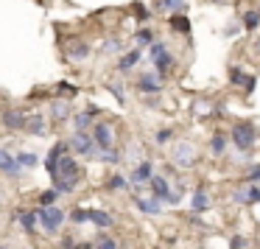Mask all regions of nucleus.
I'll use <instances>...</instances> for the list:
<instances>
[{
	"instance_id": "obj_12",
	"label": "nucleus",
	"mask_w": 260,
	"mask_h": 249,
	"mask_svg": "<svg viewBox=\"0 0 260 249\" xmlns=\"http://www.w3.org/2000/svg\"><path fill=\"white\" fill-rule=\"evenodd\" d=\"M0 171L6 176H20V165L14 160V154L9 148H0Z\"/></svg>"
},
{
	"instance_id": "obj_45",
	"label": "nucleus",
	"mask_w": 260,
	"mask_h": 249,
	"mask_svg": "<svg viewBox=\"0 0 260 249\" xmlns=\"http://www.w3.org/2000/svg\"><path fill=\"white\" fill-rule=\"evenodd\" d=\"M62 249H68V246H62Z\"/></svg>"
},
{
	"instance_id": "obj_21",
	"label": "nucleus",
	"mask_w": 260,
	"mask_h": 249,
	"mask_svg": "<svg viewBox=\"0 0 260 249\" xmlns=\"http://www.w3.org/2000/svg\"><path fill=\"white\" fill-rule=\"evenodd\" d=\"M17 221L23 224L25 232H34L37 224H40V219H37V210H20V213H17Z\"/></svg>"
},
{
	"instance_id": "obj_23",
	"label": "nucleus",
	"mask_w": 260,
	"mask_h": 249,
	"mask_svg": "<svg viewBox=\"0 0 260 249\" xmlns=\"http://www.w3.org/2000/svg\"><path fill=\"white\" fill-rule=\"evenodd\" d=\"M140 62H143V51H140V48H135V51H129L126 56L118 59V68L120 70H129V68H135V65H140Z\"/></svg>"
},
{
	"instance_id": "obj_5",
	"label": "nucleus",
	"mask_w": 260,
	"mask_h": 249,
	"mask_svg": "<svg viewBox=\"0 0 260 249\" xmlns=\"http://www.w3.org/2000/svg\"><path fill=\"white\" fill-rule=\"evenodd\" d=\"M37 219H40V227L45 232H56L59 227H62V221H64V210L56 207V204H51V207L37 210Z\"/></svg>"
},
{
	"instance_id": "obj_35",
	"label": "nucleus",
	"mask_w": 260,
	"mask_h": 249,
	"mask_svg": "<svg viewBox=\"0 0 260 249\" xmlns=\"http://www.w3.org/2000/svg\"><path fill=\"white\" fill-rule=\"evenodd\" d=\"M135 17L140 20V23H146V20L151 17V12H148V9L143 6V3H135Z\"/></svg>"
},
{
	"instance_id": "obj_28",
	"label": "nucleus",
	"mask_w": 260,
	"mask_h": 249,
	"mask_svg": "<svg viewBox=\"0 0 260 249\" xmlns=\"http://www.w3.org/2000/svg\"><path fill=\"white\" fill-rule=\"evenodd\" d=\"M243 25H246V31H257V25H260V14H257V9H249V12L243 14Z\"/></svg>"
},
{
	"instance_id": "obj_8",
	"label": "nucleus",
	"mask_w": 260,
	"mask_h": 249,
	"mask_svg": "<svg viewBox=\"0 0 260 249\" xmlns=\"http://www.w3.org/2000/svg\"><path fill=\"white\" fill-rule=\"evenodd\" d=\"M174 160L179 163V168H193V160H196V148L190 143H176V151H174Z\"/></svg>"
},
{
	"instance_id": "obj_37",
	"label": "nucleus",
	"mask_w": 260,
	"mask_h": 249,
	"mask_svg": "<svg viewBox=\"0 0 260 249\" xmlns=\"http://www.w3.org/2000/svg\"><path fill=\"white\" fill-rule=\"evenodd\" d=\"M56 90L64 92V96H79V87H76V84H68V81H59Z\"/></svg>"
},
{
	"instance_id": "obj_19",
	"label": "nucleus",
	"mask_w": 260,
	"mask_h": 249,
	"mask_svg": "<svg viewBox=\"0 0 260 249\" xmlns=\"http://www.w3.org/2000/svg\"><path fill=\"white\" fill-rule=\"evenodd\" d=\"M235 199L238 202H246V204L260 202V185H246V188H241V191H235Z\"/></svg>"
},
{
	"instance_id": "obj_27",
	"label": "nucleus",
	"mask_w": 260,
	"mask_h": 249,
	"mask_svg": "<svg viewBox=\"0 0 260 249\" xmlns=\"http://www.w3.org/2000/svg\"><path fill=\"white\" fill-rule=\"evenodd\" d=\"M226 146H230V140H226L224 135H213V140H210V151H213L215 157H221V154L226 151Z\"/></svg>"
},
{
	"instance_id": "obj_26",
	"label": "nucleus",
	"mask_w": 260,
	"mask_h": 249,
	"mask_svg": "<svg viewBox=\"0 0 260 249\" xmlns=\"http://www.w3.org/2000/svg\"><path fill=\"white\" fill-rule=\"evenodd\" d=\"M14 160H17L20 168H37L40 165V157L34 151H20V154H14Z\"/></svg>"
},
{
	"instance_id": "obj_2",
	"label": "nucleus",
	"mask_w": 260,
	"mask_h": 249,
	"mask_svg": "<svg viewBox=\"0 0 260 249\" xmlns=\"http://www.w3.org/2000/svg\"><path fill=\"white\" fill-rule=\"evenodd\" d=\"M230 140L235 143L241 151H249V148L254 146V140H257V129H254L252 120H243V123H235L232 126V135Z\"/></svg>"
},
{
	"instance_id": "obj_25",
	"label": "nucleus",
	"mask_w": 260,
	"mask_h": 249,
	"mask_svg": "<svg viewBox=\"0 0 260 249\" xmlns=\"http://www.w3.org/2000/svg\"><path fill=\"white\" fill-rule=\"evenodd\" d=\"M87 221H92L98 227H112V215L104 213V210H87Z\"/></svg>"
},
{
	"instance_id": "obj_9",
	"label": "nucleus",
	"mask_w": 260,
	"mask_h": 249,
	"mask_svg": "<svg viewBox=\"0 0 260 249\" xmlns=\"http://www.w3.org/2000/svg\"><path fill=\"white\" fill-rule=\"evenodd\" d=\"M148 185H151V196H154V199H159V202H168L171 185H168V179H165L162 174H154L151 179H148Z\"/></svg>"
},
{
	"instance_id": "obj_39",
	"label": "nucleus",
	"mask_w": 260,
	"mask_h": 249,
	"mask_svg": "<svg viewBox=\"0 0 260 249\" xmlns=\"http://www.w3.org/2000/svg\"><path fill=\"white\" fill-rule=\"evenodd\" d=\"M246 179L249 182H257L260 179V165H252V168L246 171Z\"/></svg>"
},
{
	"instance_id": "obj_24",
	"label": "nucleus",
	"mask_w": 260,
	"mask_h": 249,
	"mask_svg": "<svg viewBox=\"0 0 260 249\" xmlns=\"http://www.w3.org/2000/svg\"><path fill=\"white\" fill-rule=\"evenodd\" d=\"M171 28L182 37H190V20H187L185 14H174V17H171Z\"/></svg>"
},
{
	"instance_id": "obj_1",
	"label": "nucleus",
	"mask_w": 260,
	"mask_h": 249,
	"mask_svg": "<svg viewBox=\"0 0 260 249\" xmlns=\"http://www.w3.org/2000/svg\"><path fill=\"white\" fill-rule=\"evenodd\" d=\"M79 179H81L79 163L70 154H62L56 163V171H53V188H56V193H73Z\"/></svg>"
},
{
	"instance_id": "obj_7",
	"label": "nucleus",
	"mask_w": 260,
	"mask_h": 249,
	"mask_svg": "<svg viewBox=\"0 0 260 249\" xmlns=\"http://www.w3.org/2000/svg\"><path fill=\"white\" fill-rule=\"evenodd\" d=\"M0 123L6 126V129H12V132H20V129H25V123H28V115H25L23 109L12 107V109H6V112L0 115Z\"/></svg>"
},
{
	"instance_id": "obj_20",
	"label": "nucleus",
	"mask_w": 260,
	"mask_h": 249,
	"mask_svg": "<svg viewBox=\"0 0 260 249\" xmlns=\"http://www.w3.org/2000/svg\"><path fill=\"white\" fill-rule=\"evenodd\" d=\"M190 207H193V213H204V210H210V196H207V191H204V188H196Z\"/></svg>"
},
{
	"instance_id": "obj_17",
	"label": "nucleus",
	"mask_w": 260,
	"mask_h": 249,
	"mask_svg": "<svg viewBox=\"0 0 260 249\" xmlns=\"http://www.w3.org/2000/svg\"><path fill=\"white\" fill-rule=\"evenodd\" d=\"M151 176H154V165L148 163V160L137 163V168L132 171V182H135V185H140V182H148Z\"/></svg>"
},
{
	"instance_id": "obj_36",
	"label": "nucleus",
	"mask_w": 260,
	"mask_h": 249,
	"mask_svg": "<svg viewBox=\"0 0 260 249\" xmlns=\"http://www.w3.org/2000/svg\"><path fill=\"white\" fill-rule=\"evenodd\" d=\"M171 137H174V132H171V129H159L157 135H154V140H157V146H165Z\"/></svg>"
},
{
	"instance_id": "obj_10",
	"label": "nucleus",
	"mask_w": 260,
	"mask_h": 249,
	"mask_svg": "<svg viewBox=\"0 0 260 249\" xmlns=\"http://www.w3.org/2000/svg\"><path fill=\"white\" fill-rule=\"evenodd\" d=\"M230 81H232V84H238V87H243L246 92H252L254 84H257V79H254L252 73H243L241 68H230Z\"/></svg>"
},
{
	"instance_id": "obj_4",
	"label": "nucleus",
	"mask_w": 260,
	"mask_h": 249,
	"mask_svg": "<svg viewBox=\"0 0 260 249\" xmlns=\"http://www.w3.org/2000/svg\"><path fill=\"white\" fill-rule=\"evenodd\" d=\"M92 143H95L98 151H112L115 148V129L112 123H107V120H101V123H92Z\"/></svg>"
},
{
	"instance_id": "obj_43",
	"label": "nucleus",
	"mask_w": 260,
	"mask_h": 249,
	"mask_svg": "<svg viewBox=\"0 0 260 249\" xmlns=\"http://www.w3.org/2000/svg\"><path fill=\"white\" fill-rule=\"evenodd\" d=\"M257 14H260V6H257Z\"/></svg>"
},
{
	"instance_id": "obj_44",
	"label": "nucleus",
	"mask_w": 260,
	"mask_h": 249,
	"mask_svg": "<svg viewBox=\"0 0 260 249\" xmlns=\"http://www.w3.org/2000/svg\"><path fill=\"white\" fill-rule=\"evenodd\" d=\"M0 249H6V246H0Z\"/></svg>"
},
{
	"instance_id": "obj_33",
	"label": "nucleus",
	"mask_w": 260,
	"mask_h": 249,
	"mask_svg": "<svg viewBox=\"0 0 260 249\" xmlns=\"http://www.w3.org/2000/svg\"><path fill=\"white\" fill-rule=\"evenodd\" d=\"M109 92H112V96L118 98L120 104H126V92H123V87H120L118 81H109Z\"/></svg>"
},
{
	"instance_id": "obj_31",
	"label": "nucleus",
	"mask_w": 260,
	"mask_h": 249,
	"mask_svg": "<svg viewBox=\"0 0 260 249\" xmlns=\"http://www.w3.org/2000/svg\"><path fill=\"white\" fill-rule=\"evenodd\" d=\"M95 249H118V243H115V238H109V235H98Z\"/></svg>"
},
{
	"instance_id": "obj_22",
	"label": "nucleus",
	"mask_w": 260,
	"mask_h": 249,
	"mask_svg": "<svg viewBox=\"0 0 260 249\" xmlns=\"http://www.w3.org/2000/svg\"><path fill=\"white\" fill-rule=\"evenodd\" d=\"M187 0H159L157 12H171V14H185Z\"/></svg>"
},
{
	"instance_id": "obj_6",
	"label": "nucleus",
	"mask_w": 260,
	"mask_h": 249,
	"mask_svg": "<svg viewBox=\"0 0 260 249\" xmlns=\"http://www.w3.org/2000/svg\"><path fill=\"white\" fill-rule=\"evenodd\" d=\"M70 148H73L76 154H87V157H95V143H92V135L90 132H76L73 137H70Z\"/></svg>"
},
{
	"instance_id": "obj_15",
	"label": "nucleus",
	"mask_w": 260,
	"mask_h": 249,
	"mask_svg": "<svg viewBox=\"0 0 260 249\" xmlns=\"http://www.w3.org/2000/svg\"><path fill=\"white\" fill-rule=\"evenodd\" d=\"M135 204L143 210V213H148V215L162 213V202H159V199H154V196H135Z\"/></svg>"
},
{
	"instance_id": "obj_42",
	"label": "nucleus",
	"mask_w": 260,
	"mask_h": 249,
	"mask_svg": "<svg viewBox=\"0 0 260 249\" xmlns=\"http://www.w3.org/2000/svg\"><path fill=\"white\" fill-rule=\"evenodd\" d=\"M254 51H257V53H260V40H257V45H254Z\"/></svg>"
},
{
	"instance_id": "obj_34",
	"label": "nucleus",
	"mask_w": 260,
	"mask_h": 249,
	"mask_svg": "<svg viewBox=\"0 0 260 249\" xmlns=\"http://www.w3.org/2000/svg\"><path fill=\"white\" fill-rule=\"evenodd\" d=\"M56 196H59L56 191H45V193L40 196V204H42V207H51V204L56 202Z\"/></svg>"
},
{
	"instance_id": "obj_40",
	"label": "nucleus",
	"mask_w": 260,
	"mask_h": 249,
	"mask_svg": "<svg viewBox=\"0 0 260 249\" xmlns=\"http://www.w3.org/2000/svg\"><path fill=\"white\" fill-rule=\"evenodd\" d=\"M243 246H246V238H243V235H235L230 241V249H243Z\"/></svg>"
},
{
	"instance_id": "obj_18",
	"label": "nucleus",
	"mask_w": 260,
	"mask_h": 249,
	"mask_svg": "<svg viewBox=\"0 0 260 249\" xmlns=\"http://www.w3.org/2000/svg\"><path fill=\"white\" fill-rule=\"evenodd\" d=\"M92 115H95V107H90V109H84V112L76 115V118H73L76 132H90L92 129Z\"/></svg>"
},
{
	"instance_id": "obj_32",
	"label": "nucleus",
	"mask_w": 260,
	"mask_h": 249,
	"mask_svg": "<svg viewBox=\"0 0 260 249\" xmlns=\"http://www.w3.org/2000/svg\"><path fill=\"white\" fill-rule=\"evenodd\" d=\"M174 188H176V191H171L168 204H179V202H182V196H185V185H182V182H179V185H174Z\"/></svg>"
},
{
	"instance_id": "obj_38",
	"label": "nucleus",
	"mask_w": 260,
	"mask_h": 249,
	"mask_svg": "<svg viewBox=\"0 0 260 249\" xmlns=\"http://www.w3.org/2000/svg\"><path fill=\"white\" fill-rule=\"evenodd\" d=\"M70 219L79 221V224H81V221H87V210H84V207H76L73 213H70Z\"/></svg>"
},
{
	"instance_id": "obj_30",
	"label": "nucleus",
	"mask_w": 260,
	"mask_h": 249,
	"mask_svg": "<svg viewBox=\"0 0 260 249\" xmlns=\"http://www.w3.org/2000/svg\"><path fill=\"white\" fill-rule=\"evenodd\" d=\"M126 185H129V179H126V176L115 174L112 179H109V191H126Z\"/></svg>"
},
{
	"instance_id": "obj_3",
	"label": "nucleus",
	"mask_w": 260,
	"mask_h": 249,
	"mask_svg": "<svg viewBox=\"0 0 260 249\" xmlns=\"http://www.w3.org/2000/svg\"><path fill=\"white\" fill-rule=\"evenodd\" d=\"M148 53H151V62H154V68H157V76H165L171 68H174V56H171V51H168L165 42L154 40L151 48H148Z\"/></svg>"
},
{
	"instance_id": "obj_11",
	"label": "nucleus",
	"mask_w": 260,
	"mask_h": 249,
	"mask_svg": "<svg viewBox=\"0 0 260 249\" xmlns=\"http://www.w3.org/2000/svg\"><path fill=\"white\" fill-rule=\"evenodd\" d=\"M137 90L148 92V96H157V92L162 90V81H159L154 73H143L140 79H137Z\"/></svg>"
},
{
	"instance_id": "obj_29",
	"label": "nucleus",
	"mask_w": 260,
	"mask_h": 249,
	"mask_svg": "<svg viewBox=\"0 0 260 249\" xmlns=\"http://www.w3.org/2000/svg\"><path fill=\"white\" fill-rule=\"evenodd\" d=\"M135 42H140V45H151V42H154V31L151 28H140L135 34Z\"/></svg>"
},
{
	"instance_id": "obj_16",
	"label": "nucleus",
	"mask_w": 260,
	"mask_h": 249,
	"mask_svg": "<svg viewBox=\"0 0 260 249\" xmlns=\"http://www.w3.org/2000/svg\"><path fill=\"white\" fill-rule=\"evenodd\" d=\"M70 98H53L51 101V118L53 120H68L70 118Z\"/></svg>"
},
{
	"instance_id": "obj_41",
	"label": "nucleus",
	"mask_w": 260,
	"mask_h": 249,
	"mask_svg": "<svg viewBox=\"0 0 260 249\" xmlns=\"http://www.w3.org/2000/svg\"><path fill=\"white\" fill-rule=\"evenodd\" d=\"M104 51H107V53H118V51H120V42H118V40H115V42H107V48H104Z\"/></svg>"
},
{
	"instance_id": "obj_13",
	"label": "nucleus",
	"mask_w": 260,
	"mask_h": 249,
	"mask_svg": "<svg viewBox=\"0 0 260 249\" xmlns=\"http://www.w3.org/2000/svg\"><path fill=\"white\" fill-rule=\"evenodd\" d=\"M68 56L73 59V62H84V59L90 56V45H87L84 40H70L68 42Z\"/></svg>"
},
{
	"instance_id": "obj_14",
	"label": "nucleus",
	"mask_w": 260,
	"mask_h": 249,
	"mask_svg": "<svg viewBox=\"0 0 260 249\" xmlns=\"http://www.w3.org/2000/svg\"><path fill=\"white\" fill-rule=\"evenodd\" d=\"M25 132L34 135V137H45L48 132H51V126H48V120L42 118V115H31L28 123H25Z\"/></svg>"
}]
</instances>
